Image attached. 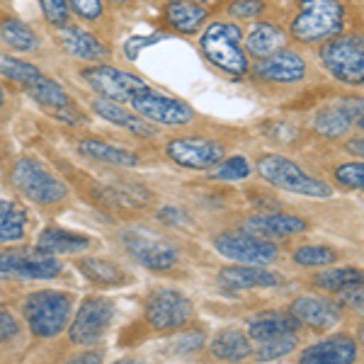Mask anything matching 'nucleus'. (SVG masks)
I'll return each instance as SVG.
<instances>
[{
  "label": "nucleus",
  "mask_w": 364,
  "mask_h": 364,
  "mask_svg": "<svg viewBox=\"0 0 364 364\" xmlns=\"http://www.w3.org/2000/svg\"><path fill=\"white\" fill-rule=\"evenodd\" d=\"M199 51L211 68L231 78H243L250 70V58L243 51V29L236 22H209L199 37Z\"/></svg>",
  "instance_id": "f257e3e1"
},
{
  "label": "nucleus",
  "mask_w": 364,
  "mask_h": 364,
  "mask_svg": "<svg viewBox=\"0 0 364 364\" xmlns=\"http://www.w3.org/2000/svg\"><path fill=\"white\" fill-rule=\"evenodd\" d=\"M345 22H348V8L343 0H296L289 34L301 44H321L343 32Z\"/></svg>",
  "instance_id": "f03ea898"
},
{
  "label": "nucleus",
  "mask_w": 364,
  "mask_h": 364,
  "mask_svg": "<svg viewBox=\"0 0 364 364\" xmlns=\"http://www.w3.org/2000/svg\"><path fill=\"white\" fill-rule=\"evenodd\" d=\"M70 311H73V296L58 289H39L25 296L22 301V316L34 338L49 340L68 328Z\"/></svg>",
  "instance_id": "7ed1b4c3"
},
{
  "label": "nucleus",
  "mask_w": 364,
  "mask_h": 364,
  "mask_svg": "<svg viewBox=\"0 0 364 364\" xmlns=\"http://www.w3.org/2000/svg\"><path fill=\"white\" fill-rule=\"evenodd\" d=\"M10 182L27 202L39 204V207H54L68 197L66 182L34 156L17 158L10 170Z\"/></svg>",
  "instance_id": "20e7f679"
},
{
  "label": "nucleus",
  "mask_w": 364,
  "mask_h": 364,
  "mask_svg": "<svg viewBox=\"0 0 364 364\" xmlns=\"http://www.w3.org/2000/svg\"><path fill=\"white\" fill-rule=\"evenodd\" d=\"M257 170L262 180L269 182L272 187L284 192H294V195L314 197V199H328L333 197V187L328 182L318 180L316 175H309L299 163L291 158L279 156V154H265L257 158Z\"/></svg>",
  "instance_id": "39448f33"
},
{
  "label": "nucleus",
  "mask_w": 364,
  "mask_h": 364,
  "mask_svg": "<svg viewBox=\"0 0 364 364\" xmlns=\"http://www.w3.org/2000/svg\"><path fill=\"white\" fill-rule=\"evenodd\" d=\"M321 63L328 73L345 85H362L364 80V39L362 34H345L326 39L318 44Z\"/></svg>",
  "instance_id": "423d86ee"
},
{
  "label": "nucleus",
  "mask_w": 364,
  "mask_h": 364,
  "mask_svg": "<svg viewBox=\"0 0 364 364\" xmlns=\"http://www.w3.org/2000/svg\"><path fill=\"white\" fill-rule=\"evenodd\" d=\"M78 75L97 97L112 100V102H122V105L129 102L132 97L141 95V92L151 90V85L141 75L122 70L107 61L87 63V66L80 68Z\"/></svg>",
  "instance_id": "0eeeda50"
},
{
  "label": "nucleus",
  "mask_w": 364,
  "mask_h": 364,
  "mask_svg": "<svg viewBox=\"0 0 364 364\" xmlns=\"http://www.w3.org/2000/svg\"><path fill=\"white\" fill-rule=\"evenodd\" d=\"M114 321V304L105 296L83 299L80 309L75 311L73 321H68V340L78 348H95L107 336Z\"/></svg>",
  "instance_id": "6e6552de"
},
{
  "label": "nucleus",
  "mask_w": 364,
  "mask_h": 364,
  "mask_svg": "<svg viewBox=\"0 0 364 364\" xmlns=\"http://www.w3.org/2000/svg\"><path fill=\"white\" fill-rule=\"evenodd\" d=\"M192 318V301L180 289L161 287L146 296V323L158 333L185 328Z\"/></svg>",
  "instance_id": "1a4fd4ad"
},
{
  "label": "nucleus",
  "mask_w": 364,
  "mask_h": 364,
  "mask_svg": "<svg viewBox=\"0 0 364 364\" xmlns=\"http://www.w3.org/2000/svg\"><path fill=\"white\" fill-rule=\"evenodd\" d=\"M214 248L219 255L243 265H272L279 257V248L267 238H260L248 231H224L214 238Z\"/></svg>",
  "instance_id": "9d476101"
},
{
  "label": "nucleus",
  "mask_w": 364,
  "mask_h": 364,
  "mask_svg": "<svg viewBox=\"0 0 364 364\" xmlns=\"http://www.w3.org/2000/svg\"><path fill=\"white\" fill-rule=\"evenodd\" d=\"M122 243H124L132 260H136L146 269H154V272H168L180 260V250L170 240L158 238L156 233L149 231L129 228V231L122 233Z\"/></svg>",
  "instance_id": "9b49d317"
},
{
  "label": "nucleus",
  "mask_w": 364,
  "mask_h": 364,
  "mask_svg": "<svg viewBox=\"0 0 364 364\" xmlns=\"http://www.w3.org/2000/svg\"><path fill=\"white\" fill-rule=\"evenodd\" d=\"M132 109L139 117H144L151 124H163V127H185L195 119V109L187 102H182L178 97H168L156 92L154 87L141 95L129 100Z\"/></svg>",
  "instance_id": "f8f14e48"
},
{
  "label": "nucleus",
  "mask_w": 364,
  "mask_h": 364,
  "mask_svg": "<svg viewBox=\"0 0 364 364\" xmlns=\"http://www.w3.org/2000/svg\"><path fill=\"white\" fill-rule=\"evenodd\" d=\"M63 265L56 255L34 250H3L0 252V274L17 279H56Z\"/></svg>",
  "instance_id": "ddd939ff"
},
{
  "label": "nucleus",
  "mask_w": 364,
  "mask_h": 364,
  "mask_svg": "<svg viewBox=\"0 0 364 364\" xmlns=\"http://www.w3.org/2000/svg\"><path fill=\"white\" fill-rule=\"evenodd\" d=\"M27 95L32 97L39 107H44L51 117L63 122V124L75 127L85 122V114L80 112V107L75 105V100L70 97V92L61 83H56L54 78H49V75L42 73L34 83H29Z\"/></svg>",
  "instance_id": "4468645a"
},
{
  "label": "nucleus",
  "mask_w": 364,
  "mask_h": 364,
  "mask_svg": "<svg viewBox=\"0 0 364 364\" xmlns=\"http://www.w3.org/2000/svg\"><path fill=\"white\" fill-rule=\"evenodd\" d=\"M309 73L306 58L299 54L296 49L282 46V49L272 51L265 58H257V63L252 66V75L255 80L269 85H294L301 83Z\"/></svg>",
  "instance_id": "2eb2a0df"
},
{
  "label": "nucleus",
  "mask_w": 364,
  "mask_h": 364,
  "mask_svg": "<svg viewBox=\"0 0 364 364\" xmlns=\"http://www.w3.org/2000/svg\"><path fill=\"white\" fill-rule=\"evenodd\" d=\"M166 154L175 166L187 170H209L226 156L224 144L207 136H180L168 141Z\"/></svg>",
  "instance_id": "dca6fc26"
},
{
  "label": "nucleus",
  "mask_w": 364,
  "mask_h": 364,
  "mask_svg": "<svg viewBox=\"0 0 364 364\" xmlns=\"http://www.w3.org/2000/svg\"><path fill=\"white\" fill-rule=\"evenodd\" d=\"M364 105H362V97H348L338 105H328L323 107L314 119V132L318 136L328 139V141H336V139H343L350 134L352 127L362 129L364 124Z\"/></svg>",
  "instance_id": "f3484780"
},
{
  "label": "nucleus",
  "mask_w": 364,
  "mask_h": 364,
  "mask_svg": "<svg viewBox=\"0 0 364 364\" xmlns=\"http://www.w3.org/2000/svg\"><path fill=\"white\" fill-rule=\"evenodd\" d=\"M289 314L299 321V326H306L311 331H318V333L333 331L340 323V318H343L340 304L318 294L296 296L289 304Z\"/></svg>",
  "instance_id": "a211bd4d"
},
{
  "label": "nucleus",
  "mask_w": 364,
  "mask_h": 364,
  "mask_svg": "<svg viewBox=\"0 0 364 364\" xmlns=\"http://www.w3.org/2000/svg\"><path fill=\"white\" fill-rule=\"evenodd\" d=\"M56 29H58L56 42L68 56L78 58V61H85V63L109 61V46L100 42L95 34H90L87 29L75 27V25H63Z\"/></svg>",
  "instance_id": "6ab92c4d"
},
{
  "label": "nucleus",
  "mask_w": 364,
  "mask_h": 364,
  "mask_svg": "<svg viewBox=\"0 0 364 364\" xmlns=\"http://www.w3.org/2000/svg\"><path fill=\"white\" fill-rule=\"evenodd\" d=\"M209 8L195 0H168L163 5V22L182 34V37H195L209 22Z\"/></svg>",
  "instance_id": "aec40b11"
},
{
  "label": "nucleus",
  "mask_w": 364,
  "mask_h": 364,
  "mask_svg": "<svg viewBox=\"0 0 364 364\" xmlns=\"http://www.w3.org/2000/svg\"><path fill=\"white\" fill-rule=\"evenodd\" d=\"M306 228H309L306 219L291 216V214H277V211H269V214H252L243 224V231L255 233V236L267 238V240L299 236V233H304Z\"/></svg>",
  "instance_id": "412c9836"
},
{
  "label": "nucleus",
  "mask_w": 364,
  "mask_h": 364,
  "mask_svg": "<svg viewBox=\"0 0 364 364\" xmlns=\"http://www.w3.org/2000/svg\"><path fill=\"white\" fill-rule=\"evenodd\" d=\"M360 348L357 340L350 336H333L321 343L309 345L306 350L299 355V362L304 364H350L357 360Z\"/></svg>",
  "instance_id": "4be33fe9"
},
{
  "label": "nucleus",
  "mask_w": 364,
  "mask_h": 364,
  "mask_svg": "<svg viewBox=\"0 0 364 364\" xmlns=\"http://www.w3.org/2000/svg\"><path fill=\"white\" fill-rule=\"evenodd\" d=\"M221 284L228 289H267V287H279L284 277L279 272H272L265 265H228L219 272Z\"/></svg>",
  "instance_id": "5701e85b"
},
{
  "label": "nucleus",
  "mask_w": 364,
  "mask_h": 364,
  "mask_svg": "<svg viewBox=\"0 0 364 364\" xmlns=\"http://www.w3.org/2000/svg\"><path fill=\"white\" fill-rule=\"evenodd\" d=\"M92 109H95L97 117L102 119L112 122V124H119L124 127L127 132L136 134V136H144V139H154L158 134L156 124L146 122L144 117H139L134 109H124L122 102H112V100H105V97H95L92 100Z\"/></svg>",
  "instance_id": "b1692460"
},
{
  "label": "nucleus",
  "mask_w": 364,
  "mask_h": 364,
  "mask_svg": "<svg viewBox=\"0 0 364 364\" xmlns=\"http://www.w3.org/2000/svg\"><path fill=\"white\" fill-rule=\"evenodd\" d=\"M282 46H287V34L274 22H255L243 34V51L248 54V58L252 56L255 61L269 56L272 51L282 49Z\"/></svg>",
  "instance_id": "393cba45"
},
{
  "label": "nucleus",
  "mask_w": 364,
  "mask_h": 364,
  "mask_svg": "<svg viewBox=\"0 0 364 364\" xmlns=\"http://www.w3.org/2000/svg\"><path fill=\"white\" fill-rule=\"evenodd\" d=\"M299 331V321L291 314H277V311H267V314H257L248 321V338L250 343H269V340L279 336H289Z\"/></svg>",
  "instance_id": "a878e982"
},
{
  "label": "nucleus",
  "mask_w": 364,
  "mask_h": 364,
  "mask_svg": "<svg viewBox=\"0 0 364 364\" xmlns=\"http://www.w3.org/2000/svg\"><path fill=\"white\" fill-rule=\"evenodd\" d=\"M34 248L39 252H46V255H75V252H83L90 248V238L83 236V233L49 226L37 236Z\"/></svg>",
  "instance_id": "bb28decb"
},
{
  "label": "nucleus",
  "mask_w": 364,
  "mask_h": 364,
  "mask_svg": "<svg viewBox=\"0 0 364 364\" xmlns=\"http://www.w3.org/2000/svg\"><path fill=\"white\" fill-rule=\"evenodd\" d=\"M209 352L214 360L221 362H243L252 355V343L248 333L238 331V328H226L214 336L209 343Z\"/></svg>",
  "instance_id": "cd10ccee"
},
{
  "label": "nucleus",
  "mask_w": 364,
  "mask_h": 364,
  "mask_svg": "<svg viewBox=\"0 0 364 364\" xmlns=\"http://www.w3.org/2000/svg\"><path fill=\"white\" fill-rule=\"evenodd\" d=\"M78 151L85 158H90V161L107 163V166H117V168L139 166L136 154H132V151H127V149H119V146H114V144H107V141H100V139H80Z\"/></svg>",
  "instance_id": "c85d7f7f"
},
{
  "label": "nucleus",
  "mask_w": 364,
  "mask_h": 364,
  "mask_svg": "<svg viewBox=\"0 0 364 364\" xmlns=\"http://www.w3.org/2000/svg\"><path fill=\"white\" fill-rule=\"evenodd\" d=\"M0 39L5 46H10L13 51H22V54H34L39 49V37L34 34V29L17 17L0 20Z\"/></svg>",
  "instance_id": "c756f323"
},
{
  "label": "nucleus",
  "mask_w": 364,
  "mask_h": 364,
  "mask_svg": "<svg viewBox=\"0 0 364 364\" xmlns=\"http://www.w3.org/2000/svg\"><path fill=\"white\" fill-rule=\"evenodd\" d=\"M75 267L85 279H90L97 287H124L127 282V274L122 272V267H117L109 260H100V257H80Z\"/></svg>",
  "instance_id": "7c9ffc66"
},
{
  "label": "nucleus",
  "mask_w": 364,
  "mask_h": 364,
  "mask_svg": "<svg viewBox=\"0 0 364 364\" xmlns=\"http://www.w3.org/2000/svg\"><path fill=\"white\" fill-rule=\"evenodd\" d=\"M27 214L17 202H0V245L25 238Z\"/></svg>",
  "instance_id": "2f4dec72"
},
{
  "label": "nucleus",
  "mask_w": 364,
  "mask_h": 364,
  "mask_svg": "<svg viewBox=\"0 0 364 364\" xmlns=\"http://www.w3.org/2000/svg\"><path fill=\"white\" fill-rule=\"evenodd\" d=\"M314 284L328 294H340L350 287L362 284V269L360 267H328L321 274H316Z\"/></svg>",
  "instance_id": "473e14b6"
},
{
  "label": "nucleus",
  "mask_w": 364,
  "mask_h": 364,
  "mask_svg": "<svg viewBox=\"0 0 364 364\" xmlns=\"http://www.w3.org/2000/svg\"><path fill=\"white\" fill-rule=\"evenodd\" d=\"M291 260H294L299 267H306V269L326 267L338 260V250L331 248V245H301V248L294 250Z\"/></svg>",
  "instance_id": "72a5a7b5"
},
{
  "label": "nucleus",
  "mask_w": 364,
  "mask_h": 364,
  "mask_svg": "<svg viewBox=\"0 0 364 364\" xmlns=\"http://www.w3.org/2000/svg\"><path fill=\"white\" fill-rule=\"evenodd\" d=\"M252 175V166L248 163V158L243 156H231V158H221L214 166V170L209 173L211 180H221V182H238Z\"/></svg>",
  "instance_id": "f704fd0d"
},
{
  "label": "nucleus",
  "mask_w": 364,
  "mask_h": 364,
  "mask_svg": "<svg viewBox=\"0 0 364 364\" xmlns=\"http://www.w3.org/2000/svg\"><path fill=\"white\" fill-rule=\"evenodd\" d=\"M0 73H3L5 78L13 80V83L27 87L29 83H34V80L42 75V70L34 66V63L22 61V58L5 56V58H0Z\"/></svg>",
  "instance_id": "c9c22d12"
},
{
  "label": "nucleus",
  "mask_w": 364,
  "mask_h": 364,
  "mask_svg": "<svg viewBox=\"0 0 364 364\" xmlns=\"http://www.w3.org/2000/svg\"><path fill=\"white\" fill-rule=\"evenodd\" d=\"M299 345V336L296 333H289V336H279L274 340H269V343H262L260 348H257L255 357L260 362H274V360H282V357L291 355V352L296 350Z\"/></svg>",
  "instance_id": "e433bc0d"
},
{
  "label": "nucleus",
  "mask_w": 364,
  "mask_h": 364,
  "mask_svg": "<svg viewBox=\"0 0 364 364\" xmlns=\"http://www.w3.org/2000/svg\"><path fill=\"white\" fill-rule=\"evenodd\" d=\"M226 13L233 20H257L265 13V0H231L226 5Z\"/></svg>",
  "instance_id": "4c0bfd02"
},
{
  "label": "nucleus",
  "mask_w": 364,
  "mask_h": 364,
  "mask_svg": "<svg viewBox=\"0 0 364 364\" xmlns=\"http://www.w3.org/2000/svg\"><path fill=\"white\" fill-rule=\"evenodd\" d=\"M336 180L343 187H348V190H362V185H364V166H362V161L338 166L336 168Z\"/></svg>",
  "instance_id": "58836bf2"
},
{
  "label": "nucleus",
  "mask_w": 364,
  "mask_h": 364,
  "mask_svg": "<svg viewBox=\"0 0 364 364\" xmlns=\"http://www.w3.org/2000/svg\"><path fill=\"white\" fill-rule=\"evenodd\" d=\"M204 348V333L202 331H182L180 336L173 338V345L170 350L175 355H190V352H197Z\"/></svg>",
  "instance_id": "ea45409f"
},
{
  "label": "nucleus",
  "mask_w": 364,
  "mask_h": 364,
  "mask_svg": "<svg viewBox=\"0 0 364 364\" xmlns=\"http://www.w3.org/2000/svg\"><path fill=\"white\" fill-rule=\"evenodd\" d=\"M39 5H42V13L49 25H54V27L68 25L70 10H68L66 0H39Z\"/></svg>",
  "instance_id": "a19ab883"
},
{
  "label": "nucleus",
  "mask_w": 364,
  "mask_h": 364,
  "mask_svg": "<svg viewBox=\"0 0 364 364\" xmlns=\"http://www.w3.org/2000/svg\"><path fill=\"white\" fill-rule=\"evenodd\" d=\"M68 10H73L83 22H95L105 15V3L102 0H66Z\"/></svg>",
  "instance_id": "79ce46f5"
},
{
  "label": "nucleus",
  "mask_w": 364,
  "mask_h": 364,
  "mask_svg": "<svg viewBox=\"0 0 364 364\" xmlns=\"http://www.w3.org/2000/svg\"><path fill=\"white\" fill-rule=\"evenodd\" d=\"M158 219L166 226H192V219L178 207H163L158 211Z\"/></svg>",
  "instance_id": "37998d69"
},
{
  "label": "nucleus",
  "mask_w": 364,
  "mask_h": 364,
  "mask_svg": "<svg viewBox=\"0 0 364 364\" xmlns=\"http://www.w3.org/2000/svg\"><path fill=\"white\" fill-rule=\"evenodd\" d=\"M17 333H20V326H17L15 316L10 311L0 309V343H8V340L17 338Z\"/></svg>",
  "instance_id": "c03bdc74"
},
{
  "label": "nucleus",
  "mask_w": 364,
  "mask_h": 364,
  "mask_svg": "<svg viewBox=\"0 0 364 364\" xmlns=\"http://www.w3.org/2000/svg\"><path fill=\"white\" fill-rule=\"evenodd\" d=\"M340 304H345L348 309L362 311V284L350 287V289L340 291Z\"/></svg>",
  "instance_id": "a18cd8bd"
},
{
  "label": "nucleus",
  "mask_w": 364,
  "mask_h": 364,
  "mask_svg": "<svg viewBox=\"0 0 364 364\" xmlns=\"http://www.w3.org/2000/svg\"><path fill=\"white\" fill-rule=\"evenodd\" d=\"M345 151H348L350 156L362 158L364 156V139H362V134H360V136H355V139H350L348 144H345Z\"/></svg>",
  "instance_id": "49530a36"
},
{
  "label": "nucleus",
  "mask_w": 364,
  "mask_h": 364,
  "mask_svg": "<svg viewBox=\"0 0 364 364\" xmlns=\"http://www.w3.org/2000/svg\"><path fill=\"white\" fill-rule=\"evenodd\" d=\"M73 362H102L100 352H80L78 357H73Z\"/></svg>",
  "instance_id": "de8ad7c7"
},
{
  "label": "nucleus",
  "mask_w": 364,
  "mask_h": 364,
  "mask_svg": "<svg viewBox=\"0 0 364 364\" xmlns=\"http://www.w3.org/2000/svg\"><path fill=\"white\" fill-rule=\"evenodd\" d=\"M5 107V87H3V83H0V109Z\"/></svg>",
  "instance_id": "09e8293b"
},
{
  "label": "nucleus",
  "mask_w": 364,
  "mask_h": 364,
  "mask_svg": "<svg viewBox=\"0 0 364 364\" xmlns=\"http://www.w3.org/2000/svg\"><path fill=\"white\" fill-rule=\"evenodd\" d=\"M195 3H202V5H207V3H216V0H195Z\"/></svg>",
  "instance_id": "8fccbe9b"
},
{
  "label": "nucleus",
  "mask_w": 364,
  "mask_h": 364,
  "mask_svg": "<svg viewBox=\"0 0 364 364\" xmlns=\"http://www.w3.org/2000/svg\"><path fill=\"white\" fill-rule=\"evenodd\" d=\"M114 5H124V3H129V0H112Z\"/></svg>",
  "instance_id": "3c124183"
}]
</instances>
